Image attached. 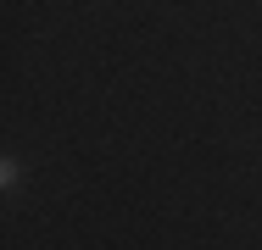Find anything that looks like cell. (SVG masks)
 <instances>
[{
    "label": "cell",
    "mask_w": 262,
    "mask_h": 250,
    "mask_svg": "<svg viewBox=\"0 0 262 250\" xmlns=\"http://www.w3.org/2000/svg\"><path fill=\"white\" fill-rule=\"evenodd\" d=\"M17 184H23V167L6 156V161H0V189H17Z\"/></svg>",
    "instance_id": "cell-1"
}]
</instances>
